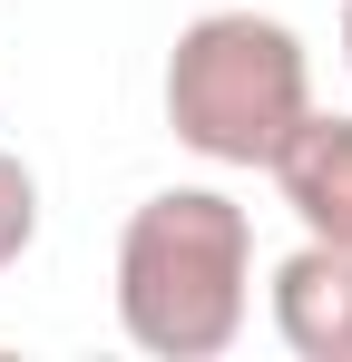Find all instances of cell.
<instances>
[{
    "label": "cell",
    "instance_id": "cell-5",
    "mask_svg": "<svg viewBox=\"0 0 352 362\" xmlns=\"http://www.w3.org/2000/svg\"><path fill=\"white\" fill-rule=\"evenodd\" d=\"M30 245H40V177L0 147V274H10Z\"/></svg>",
    "mask_w": 352,
    "mask_h": 362
},
{
    "label": "cell",
    "instance_id": "cell-4",
    "mask_svg": "<svg viewBox=\"0 0 352 362\" xmlns=\"http://www.w3.org/2000/svg\"><path fill=\"white\" fill-rule=\"evenodd\" d=\"M264 177L284 186V206H293L303 235H323V245H343V255H352V118L313 108V118L274 147Z\"/></svg>",
    "mask_w": 352,
    "mask_h": 362
},
{
    "label": "cell",
    "instance_id": "cell-3",
    "mask_svg": "<svg viewBox=\"0 0 352 362\" xmlns=\"http://www.w3.org/2000/svg\"><path fill=\"white\" fill-rule=\"evenodd\" d=\"M264 303H274V333H284L293 362H352V255L343 245L303 235L274 264Z\"/></svg>",
    "mask_w": 352,
    "mask_h": 362
},
{
    "label": "cell",
    "instance_id": "cell-6",
    "mask_svg": "<svg viewBox=\"0 0 352 362\" xmlns=\"http://www.w3.org/2000/svg\"><path fill=\"white\" fill-rule=\"evenodd\" d=\"M343 69H352V0H343Z\"/></svg>",
    "mask_w": 352,
    "mask_h": 362
},
{
    "label": "cell",
    "instance_id": "cell-2",
    "mask_svg": "<svg viewBox=\"0 0 352 362\" xmlns=\"http://www.w3.org/2000/svg\"><path fill=\"white\" fill-rule=\"evenodd\" d=\"M313 118V59L254 0L186 20L167 49V127L206 167H274L293 127Z\"/></svg>",
    "mask_w": 352,
    "mask_h": 362
},
{
    "label": "cell",
    "instance_id": "cell-1",
    "mask_svg": "<svg viewBox=\"0 0 352 362\" xmlns=\"http://www.w3.org/2000/svg\"><path fill=\"white\" fill-rule=\"evenodd\" d=\"M254 313V216L225 186H157L117 235V333L157 362L235 353Z\"/></svg>",
    "mask_w": 352,
    "mask_h": 362
}]
</instances>
